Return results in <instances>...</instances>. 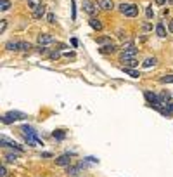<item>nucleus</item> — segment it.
Here are the masks:
<instances>
[{"instance_id":"obj_1","label":"nucleus","mask_w":173,"mask_h":177,"mask_svg":"<svg viewBox=\"0 0 173 177\" xmlns=\"http://www.w3.org/2000/svg\"><path fill=\"white\" fill-rule=\"evenodd\" d=\"M24 118H26V113H23V111H9V113H4L0 116L2 123H5V125L12 123V122H17V120H24Z\"/></svg>"},{"instance_id":"obj_2","label":"nucleus","mask_w":173,"mask_h":177,"mask_svg":"<svg viewBox=\"0 0 173 177\" xmlns=\"http://www.w3.org/2000/svg\"><path fill=\"white\" fill-rule=\"evenodd\" d=\"M119 12L125 16H128V17H137L138 16V7L135 4H119Z\"/></svg>"},{"instance_id":"obj_3","label":"nucleus","mask_w":173,"mask_h":177,"mask_svg":"<svg viewBox=\"0 0 173 177\" xmlns=\"http://www.w3.org/2000/svg\"><path fill=\"white\" fill-rule=\"evenodd\" d=\"M144 96H145V99H147V103L151 104L152 108H156L158 111H161V108H163V103H161V99H159V96L158 94H154V92H144Z\"/></svg>"},{"instance_id":"obj_4","label":"nucleus","mask_w":173,"mask_h":177,"mask_svg":"<svg viewBox=\"0 0 173 177\" xmlns=\"http://www.w3.org/2000/svg\"><path fill=\"white\" fill-rule=\"evenodd\" d=\"M0 144H2L4 148H12V149H16L17 153H23V148H21L19 144H17L16 141H11V139L5 137V135H2V137H0Z\"/></svg>"},{"instance_id":"obj_5","label":"nucleus","mask_w":173,"mask_h":177,"mask_svg":"<svg viewBox=\"0 0 173 177\" xmlns=\"http://www.w3.org/2000/svg\"><path fill=\"white\" fill-rule=\"evenodd\" d=\"M38 45H48V43H54L55 42V36L50 35V33H40L38 38H36Z\"/></svg>"},{"instance_id":"obj_6","label":"nucleus","mask_w":173,"mask_h":177,"mask_svg":"<svg viewBox=\"0 0 173 177\" xmlns=\"http://www.w3.org/2000/svg\"><path fill=\"white\" fill-rule=\"evenodd\" d=\"M83 167H85V163L83 162H80L78 165H68V167H66V174L71 175V177H75V175H78V174L82 172Z\"/></svg>"},{"instance_id":"obj_7","label":"nucleus","mask_w":173,"mask_h":177,"mask_svg":"<svg viewBox=\"0 0 173 177\" xmlns=\"http://www.w3.org/2000/svg\"><path fill=\"white\" fill-rule=\"evenodd\" d=\"M137 54H138L137 47H131V49H128V50H123L121 56H119V61L123 63V61H126V59H133V57H137Z\"/></svg>"},{"instance_id":"obj_8","label":"nucleus","mask_w":173,"mask_h":177,"mask_svg":"<svg viewBox=\"0 0 173 177\" xmlns=\"http://www.w3.org/2000/svg\"><path fill=\"white\" fill-rule=\"evenodd\" d=\"M55 165H59V167H68V165H71V155L64 153V155L57 156L55 158Z\"/></svg>"},{"instance_id":"obj_9","label":"nucleus","mask_w":173,"mask_h":177,"mask_svg":"<svg viewBox=\"0 0 173 177\" xmlns=\"http://www.w3.org/2000/svg\"><path fill=\"white\" fill-rule=\"evenodd\" d=\"M95 4H97V7L102 9V11H113L114 9V2L113 0H97Z\"/></svg>"},{"instance_id":"obj_10","label":"nucleus","mask_w":173,"mask_h":177,"mask_svg":"<svg viewBox=\"0 0 173 177\" xmlns=\"http://www.w3.org/2000/svg\"><path fill=\"white\" fill-rule=\"evenodd\" d=\"M83 9H85L90 16H94L97 12V9H99V7H97V4L90 2V0H83Z\"/></svg>"},{"instance_id":"obj_11","label":"nucleus","mask_w":173,"mask_h":177,"mask_svg":"<svg viewBox=\"0 0 173 177\" xmlns=\"http://www.w3.org/2000/svg\"><path fill=\"white\" fill-rule=\"evenodd\" d=\"M45 14H47V7H45V5L42 4V5H40L38 9H35V11H33L31 17H33V19H42V17H43Z\"/></svg>"},{"instance_id":"obj_12","label":"nucleus","mask_w":173,"mask_h":177,"mask_svg":"<svg viewBox=\"0 0 173 177\" xmlns=\"http://www.w3.org/2000/svg\"><path fill=\"white\" fill-rule=\"evenodd\" d=\"M5 49L9 50V52H16V50H21V42H16V40H11V42L5 43Z\"/></svg>"},{"instance_id":"obj_13","label":"nucleus","mask_w":173,"mask_h":177,"mask_svg":"<svg viewBox=\"0 0 173 177\" xmlns=\"http://www.w3.org/2000/svg\"><path fill=\"white\" fill-rule=\"evenodd\" d=\"M100 54H113V52H116L118 47L114 45V43H109V45H104V47H100Z\"/></svg>"},{"instance_id":"obj_14","label":"nucleus","mask_w":173,"mask_h":177,"mask_svg":"<svg viewBox=\"0 0 173 177\" xmlns=\"http://www.w3.org/2000/svg\"><path fill=\"white\" fill-rule=\"evenodd\" d=\"M88 23H90V26H92L94 30H97V31H100V30H102V23H100L99 17H90Z\"/></svg>"},{"instance_id":"obj_15","label":"nucleus","mask_w":173,"mask_h":177,"mask_svg":"<svg viewBox=\"0 0 173 177\" xmlns=\"http://www.w3.org/2000/svg\"><path fill=\"white\" fill-rule=\"evenodd\" d=\"M21 132H23L24 137H28V135H38L36 130H35L33 127H29V125H23V127H21Z\"/></svg>"},{"instance_id":"obj_16","label":"nucleus","mask_w":173,"mask_h":177,"mask_svg":"<svg viewBox=\"0 0 173 177\" xmlns=\"http://www.w3.org/2000/svg\"><path fill=\"white\" fill-rule=\"evenodd\" d=\"M19 155L21 153H17V151H16V153H5V155H4V160H5V163H12L19 158Z\"/></svg>"},{"instance_id":"obj_17","label":"nucleus","mask_w":173,"mask_h":177,"mask_svg":"<svg viewBox=\"0 0 173 177\" xmlns=\"http://www.w3.org/2000/svg\"><path fill=\"white\" fill-rule=\"evenodd\" d=\"M156 35H158L159 38H165L166 36V28H165L163 23H158V24H156Z\"/></svg>"},{"instance_id":"obj_18","label":"nucleus","mask_w":173,"mask_h":177,"mask_svg":"<svg viewBox=\"0 0 173 177\" xmlns=\"http://www.w3.org/2000/svg\"><path fill=\"white\" fill-rule=\"evenodd\" d=\"M123 73L130 75L131 78H138V77H140V73H138L137 70H133V68H125V66H123Z\"/></svg>"},{"instance_id":"obj_19","label":"nucleus","mask_w":173,"mask_h":177,"mask_svg":"<svg viewBox=\"0 0 173 177\" xmlns=\"http://www.w3.org/2000/svg\"><path fill=\"white\" fill-rule=\"evenodd\" d=\"M138 64V59L137 57H133V59H126V61H123V66L125 68H135Z\"/></svg>"},{"instance_id":"obj_20","label":"nucleus","mask_w":173,"mask_h":177,"mask_svg":"<svg viewBox=\"0 0 173 177\" xmlns=\"http://www.w3.org/2000/svg\"><path fill=\"white\" fill-rule=\"evenodd\" d=\"M95 42L99 43V45H102V47H104V45H109V43H113V42H111V38H109V36H97V38H95Z\"/></svg>"},{"instance_id":"obj_21","label":"nucleus","mask_w":173,"mask_h":177,"mask_svg":"<svg viewBox=\"0 0 173 177\" xmlns=\"http://www.w3.org/2000/svg\"><path fill=\"white\" fill-rule=\"evenodd\" d=\"M156 63H158L156 57H147L144 63H142V66H144V68H151V66H156Z\"/></svg>"},{"instance_id":"obj_22","label":"nucleus","mask_w":173,"mask_h":177,"mask_svg":"<svg viewBox=\"0 0 173 177\" xmlns=\"http://www.w3.org/2000/svg\"><path fill=\"white\" fill-rule=\"evenodd\" d=\"M42 5V0H28V7L35 11V9H38Z\"/></svg>"},{"instance_id":"obj_23","label":"nucleus","mask_w":173,"mask_h":177,"mask_svg":"<svg viewBox=\"0 0 173 177\" xmlns=\"http://www.w3.org/2000/svg\"><path fill=\"white\" fill-rule=\"evenodd\" d=\"M11 5H12L11 0H0V11H2V12H4V11H9Z\"/></svg>"},{"instance_id":"obj_24","label":"nucleus","mask_w":173,"mask_h":177,"mask_svg":"<svg viewBox=\"0 0 173 177\" xmlns=\"http://www.w3.org/2000/svg\"><path fill=\"white\" fill-rule=\"evenodd\" d=\"M161 84H173V75H166V77H161L159 78Z\"/></svg>"},{"instance_id":"obj_25","label":"nucleus","mask_w":173,"mask_h":177,"mask_svg":"<svg viewBox=\"0 0 173 177\" xmlns=\"http://www.w3.org/2000/svg\"><path fill=\"white\" fill-rule=\"evenodd\" d=\"M31 47H33V45H31L29 42H21V50H23V52H29Z\"/></svg>"},{"instance_id":"obj_26","label":"nucleus","mask_w":173,"mask_h":177,"mask_svg":"<svg viewBox=\"0 0 173 177\" xmlns=\"http://www.w3.org/2000/svg\"><path fill=\"white\" fill-rule=\"evenodd\" d=\"M52 135H54V139H57V141H62V139H64V135H66V134H64L62 130H55V132H54V134H52Z\"/></svg>"},{"instance_id":"obj_27","label":"nucleus","mask_w":173,"mask_h":177,"mask_svg":"<svg viewBox=\"0 0 173 177\" xmlns=\"http://www.w3.org/2000/svg\"><path fill=\"white\" fill-rule=\"evenodd\" d=\"M145 16H147V19H152V17H154V12H152V9H151V7L145 9Z\"/></svg>"},{"instance_id":"obj_28","label":"nucleus","mask_w":173,"mask_h":177,"mask_svg":"<svg viewBox=\"0 0 173 177\" xmlns=\"http://www.w3.org/2000/svg\"><path fill=\"white\" fill-rule=\"evenodd\" d=\"M47 21L48 23H55V14L54 12H48L47 14Z\"/></svg>"},{"instance_id":"obj_29","label":"nucleus","mask_w":173,"mask_h":177,"mask_svg":"<svg viewBox=\"0 0 173 177\" xmlns=\"http://www.w3.org/2000/svg\"><path fill=\"white\" fill-rule=\"evenodd\" d=\"M5 28H7V21H5V19H2V23H0V33H4Z\"/></svg>"},{"instance_id":"obj_30","label":"nucleus","mask_w":173,"mask_h":177,"mask_svg":"<svg viewBox=\"0 0 173 177\" xmlns=\"http://www.w3.org/2000/svg\"><path fill=\"white\" fill-rule=\"evenodd\" d=\"M0 177H7V167L5 165H2V169H0Z\"/></svg>"},{"instance_id":"obj_31","label":"nucleus","mask_w":173,"mask_h":177,"mask_svg":"<svg viewBox=\"0 0 173 177\" xmlns=\"http://www.w3.org/2000/svg\"><path fill=\"white\" fill-rule=\"evenodd\" d=\"M131 47H135L131 42H126V43H123V50H128V49H131Z\"/></svg>"},{"instance_id":"obj_32","label":"nucleus","mask_w":173,"mask_h":177,"mask_svg":"<svg viewBox=\"0 0 173 177\" xmlns=\"http://www.w3.org/2000/svg\"><path fill=\"white\" fill-rule=\"evenodd\" d=\"M50 59H59V57H61V54H59V52H57V50H55V52H52V54H50Z\"/></svg>"},{"instance_id":"obj_33","label":"nucleus","mask_w":173,"mask_h":177,"mask_svg":"<svg viewBox=\"0 0 173 177\" xmlns=\"http://www.w3.org/2000/svg\"><path fill=\"white\" fill-rule=\"evenodd\" d=\"M168 33H173V19L168 21Z\"/></svg>"},{"instance_id":"obj_34","label":"nucleus","mask_w":173,"mask_h":177,"mask_svg":"<svg viewBox=\"0 0 173 177\" xmlns=\"http://www.w3.org/2000/svg\"><path fill=\"white\" fill-rule=\"evenodd\" d=\"M151 28H152V26H151V24H147V23H145V24H142V30H144V31H149Z\"/></svg>"},{"instance_id":"obj_35","label":"nucleus","mask_w":173,"mask_h":177,"mask_svg":"<svg viewBox=\"0 0 173 177\" xmlns=\"http://www.w3.org/2000/svg\"><path fill=\"white\" fill-rule=\"evenodd\" d=\"M154 2H156L158 5H165V4H166V2H168V0H154Z\"/></svg>"},{"instance_id":"obj_36","label":"nucleus","mask_w":173,"mask_h":177,"mask_svg":"<svg viewBox=\"0 0 173 177\" xmlns=\"http://www.w3.org/2000/svg\"><path fill=\"white\" fill-rule=\"evenodd\" d=\"M42 158H52V153H42Z\"/></svg>"},{"instance_id":"obj_37","label":"nucleus","mask_w":173,"mask_h":177,"mask_svg":"<svg viewBox=\"0 0 173 177\" xmlns=\"http://www.w3.org/2000/svg\"><path fill=\"white\" fill-rule=\"evenodd\" d=\"M71 45H73V47H76V45H78V40H76V38H71Z\"/></svg>"},{"instance_id":"obj_38","label":"nucleus","mask_w":173,"mask_h":177,"mask_svg":"<svg viewBox=\"0 0 173 177\" xmlns=\"http://www.w3.org/2000/svg\"><path fill=\"white\" fill-rule=\"evenodd\" d=\"M73 19H76V7H75V2H73Z\"/></svg>"},{"instance_id":"obj_39","label":"nucleus","mask_w":173,"mask_h":177,"mask_svg":"<svg viewBox=\"0 0 173 177\" xmlns=\"http://www.w3.org/2000/svg\"><path fill=\"white\" fill-rule=\"evenodd\" d=\"M64 56H66V57H75V52H66Z\"/></svg>"},{"instance_id":"obj_40","label":"nucleus","mask_w":173,"mask_h":177,"mask_svg":"<svg viewBox=\"0 0 173 177\" xmlns=\"http://www.w3.org/2000/svg\"><path fill=\"white\" fill-rule=\"evenodd\" d=\"M168 2H170V4H171V5H173V0H168Z\"/></svg>"}]
</instances>
